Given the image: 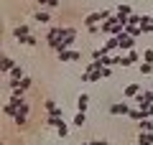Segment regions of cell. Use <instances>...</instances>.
<instances>
[{
	"label": "cell",
	"mask_w": 153,
	"mask_h": 145,
	"mask_svg": "<svg viewBox=\"0 0 153 145\" xmlns=\"http://www.w3.org/2000/svg\"><path fill=\"white\" fill-rule=\"evenodd\" d=\"M123 94H125V99H135V97L140 94V84H128L125 89H123Z\"/></svg>",
	"instance_id": "obj_12"
},
{
	"label": "cell",
	"mask_w": 153,
	"mask_h": 145,
	"mask_svg": "<svg viewBox=\"0 0 153 145\" xmlns=\"http://www.w3.org/2000/svg\"><path fill=\"white\" fill-rule=\"evenodd\" d=\"M56 59H59L61 64H69V61H79V59H82V51H79V48H66V51H61V54H56Z\"/></svg>",
	"instance_id": "obj_6"
},
{
	"label": "cell",
	"mask_w": 153,
	"mask_h": 145,
	"mask_svg": "<svg viewBox=\"0 0 153 145\" xmlns=\"http://www.w3.org/2000/svg\"><path fill=\"white\" fill-rule=\"evenodd\" d=\"M138 59H143V54H138V48H133V51H125V54L120 56V66L123 69H128V66H135Z\"/></svg>",
	"instance_id": "obj_5"
},
{
	"label": "cell",
	"mask_w": 153,
	"mask_h": 145,
	"mask_svg": "<svg viewBox=\"0 0 153 145\" xmlns=\"http://www.w3.org/2000/svg\"><path fill=\"white\" fill-rule=\"evenodd\" d=\"M128 117H130L133 122H140V120H146V117H151V115H148V109H140V107H133L130 112H128Z\"/></svg>",
	"instance_id": "obj_10"
},
{
	"label": "cell",
	"mask_w": 153,
	"mask_h": 145,
	"mask_svg": "<svg viewBox=\"0 0 153 145\" xmlns=\"http://www.w3.org/2000/svg\"><path fill=\"white\" fill-rule=\"evenodd\" d=\"M76 145H89V143H76Z\"/></svg>",
	"instance_id": "obj_31"
},
{
	"label": "cell",
	"mask_w": 153,
	"mask_h": 145,
	"mask_svg": "<svg viewBox=\"0 0 153 145\" xmlns=\"http://www.w3.org/2000/svg\"><path fill=\"white\" fill-rule=\"evenodd\" d=\"M87 107H89V94H79L76 97V112H87Z\"/></svg>",
	"instance_id": "obj_13"
},
{
	"label": "cell",
	"mask_w": 153,
	"mask_h": 145,
	"mask_svg": "<svg viewBox=\"0 0 153 145\" xmlns=\"http://www.w3.org/2000/svg\"><path fill=\"white\" fill-rule=\"evenodd\" d=\"M28 115H31V104H26L23 102V107H21V112L13 117V122H16V127H26V122H28Z\"/></svg>",
	"instance_id": "obj_7"
},
{
	"label": "cell",
	"mask_w": 153,
	"mask_h": 145,
	"mask_svg": "<svg viewBox=\"0 0 153 145\" xmlns=\"http://www.w3.org/2000/svg\"><path fill=\"white\" fill-rule=\"evenodd\" d=\"M138 132H153V117H146L138 122Z\"/></svg>",
	"instance_id": "obj_17"
},
{
	"label": "cell",
	"mask_w": 153,
	"mask_h": 145,
	"mask_svg": "<svg viewBox=\"0 0 153 145\" xmlns=\"http://www.w3.org/2000/svg\"><path fill=\"white\" fill-rule=\"evenodd\" d=\"M138 71H140V74H146V76H148V74H151V71H153V64H148V61H143V64L138 66Z\"/></svg>",
	"instance_id": "obj_26"
},
{
	"label": "cell",
	"mask_w": 153,
	"mask_h": 145,
	"mask_svg": "<svg viewBox=\"0 0 153 145\" xmlns=\"http://www.w3.org/2000/svg\"><path fill=\"white\" fill-rule=\"evenodd\" d=\"M130 109H133V104L125 99V102H117V104H112V107H110V115H117V117H123V115H128Z\"/></svg>",
	"instance_id": "obj_8"
},
{
	"label": "cell",
	"mask_w": 153,
	"mask_h": 145,
	"mask_svg": "<svg viewBox=\"0 0 153 145\" xmlns=\"http://www.w3.org/2000/svg\"><path fill=\"white\" fill-rule=\"evenodd\" d=\"M21 107H23V97H13L10 94V99H8L5 107H3V115H5V117H16V115L21 112Z\"/></svg>",
	"instance_id": "obj_1"
},
{
	"label": "cell",
	"mask_w": 153,
	"mask_h": 145,
	"mask_svg": "<svg viewBox=\"0 0 153 145\" xmlns=\"http://www.w3.org/2000/svg\"><path fill=\"white\" fill-rule=\"evenodd\" d=\"M151 16H153V13H151Z\"/></svg>",
	"instance_id": "obj_32"
},
{
	"label": "cell",
	"mask_w": 153,
	"mask_h": 145,
	"mask_svg": "<svg viewBox=\"0 0 153 145\" xmlns=\"http://www.w3.org/2000/svg\"><path fill=\"white\" fill-rule=\"evenodd\" d=\"M143 61L153 64V48H146V51H143Z\"/></svg>",
	"instance_id": "obj_27"
},
{
	"label": "cell",
	"mask_w": 153,
	"mask_h": 145,
	"mask_svg": "<svg viewBox=\"0 0 153 145\" xmlns=\"http://www.w3.org/2000/svg\"><path fill=\"white\" fill-rule=\"evenodd\" d=\"M148 115H151V117H153V102H151V107H148Z\"/></svg>",
	"instance_id": "obj_30"
},
{
	"label": "cell",
	"mask_w": 153,
	"mask_h": 145,
	"mask_svg": "<svg viewBox=\"0 0 153 145\" xmlns=\"http://www.w3.org/2000/svg\"><path fill=\"white\" fill-rule=\"evenodd\" d=\"M56 135H59V138H66V135H69V125H66L64 120L56 122Z\"/></svg>",
	"instance_id": "obj_23"
},
{
	"label": "cell",
	"mask_w": 153,
	"mask_h": 145,
	"mask_svg": "<svg viewBox=\"0 0 153 145\" xmlns=\"http://www.w3.org/2000/svg\"><path fill=\"white\" fill-rule=\"evenodd\" d=\"M18 43H21V46H36V36H33V33H31V36H26V38H21V41H18Z\"/></svg>",
	"instance_id": "obj_25"
},
{
	"label": "cell",
	"mask_w": 153,
	"mask_h": 145,
	"mask_svg": "<svg viewBox=\"0 0 153 145\" xmlns=\"http://www.w3.org/2000/svg\"><path fill=\"white\" fill-rule=\"evenodd\" d=\"M125 33H130V36L140 38V36H143V28L138 26V23H125Z\"/></svg>",
	"instance_id": "obj_18"
},
{
	"label": "cell",
	"mask_w": 153,
	"mask_h": 145,
	"mask_svg": "<svg viewBox=\"0 0 153 145\" xmlns=\"http://www.w3.org/2000/svg\"><path fill=\"white\" fill-rule=\"evenodd\" d=\"M26 36H31V26H28V23H18V26L13 28V38L21 41V38H26Z\"/></svg>",
	"instance_id": "obj_9"
},
{
	"label": "cell",
	"mask_w": 153,
	"mask_h": 145,
	"mask_svg": "<svg viewBox=\"0 0 153 145\" xmlns=\"http://www.w3.org/2000/svg\"><path fill=\"white\" fill-rule=\"evenodd\" d=\"M89 145H110V143H107V140H97V138H94V140H89Z\"/></svg>",
	"instance_id": "obj_28"
},
{
	"label": "cell",
	"mask_w": 153,
	"mask_h": 145,
	"mask_svg": "<svg viewBox=\"0 0 153 145\" xmlns=\"http://www.w3.org/2000/svg\"><path fill=\"white\" fill-rule=\"evenodd\" d=\"M44 107H46V115H56V117H61V109L56 107V102H54V99H46V102H44Z\"/></svg>",
	"instance_id": "obj_16"
},
{
	"label": "cell",
	"mask_w": 153,
	"mask_h": 145,
	"mask_svg": "<svg viewBox=\"0 0 153 145\" xmlns=\"http://www.w3.org/2000/svg\"><path fill=\"white\" fill-rule=\"evenodd\" d=\"M31 84H33V79H31V76H23L21 81L10 84V94H13V97H23L28 89H31Z\"/></svg>",
	"instance_id": "obj_2"
},
{
	"label": "cell",
	"mask_w": 153,
	"mask_h": 145,
	"mask_svg": "<svg viewBox=\"0 0 153 145\" xmlns=\"http://www.w3.org/2000/svg\"><path fill=\"white\" fill-rule=\"evenodd\" d=\"M140 28L143 33H153V16H140Z\"/></svg>",
	"instance_id": "obj_14"
},
{
	"label": "cell",
	"mask_w": 153,
	"mask_h": 145,
	"mask_svg": "<svg viewBox=\"0 0 153 145\" xmlns=\"http://www.w3.org/2000/svg\"><path fill=\"white\" fill-rule=\"evenodd\" d=\"M36 5H41V8H46V5H49V0H36Z\"/></svg>",
	"instance_id": "obj_29"
},
{
	"label": "cell",
	"mask_w": 153,
	"mask_h": 145,
	"mask_svg": "<svg viewBox=\"0 0 153 145\" xmlns=\"http://www.w3.org/2000/svg\"><path fill=\"white\" fill-rule=\"evenodd\" d=\"M33 18H36L38 23H49L51 21V10H36V13H33Z\"/></svg>",
	"instance_id": "obj_21"
},
{
	"label": "cell",
	"mask_w": 153,
	"mask_h": 145,
	"mask_svg": "<svg viewBox=\"0 0 153 145\" xmlns=\"http://www.w3.org/2000/svg\"><path fill=\"white\" fill-rule=\"evenodd\" d=\"M102 48L107 51V54H115V51H120V43H117V36H110L107 41L102 43Z\"/></svg>",
	"instance_id": "obj_11"
},
{
	"label": "cell",
	"mask_w": 153,
	"mask_h": 145,
	"mask_svg": "<svg viewBox=\"0 0 153 145\" xmlns=\"http://www.w3.org/2000/svg\"><path fill=\"white\" fill-rule=\"evenodd\" d=\"M153 102V89H140V94L135 97V102H133V107H140V109H148Z\"/></svg>",
	"instance_id": "obj_3"
},
{
	"label": "cell",
	"mask_w": 153,
	"mask_h": 145,
	"mask_svg": "<svg viewBox=\"0 0 153 145\" xmlns=\"http://www.w3.org/2000/svg\"><path fill=\"white\" fill-rule=\"evenodd\" d=\"M8 74H10V84H16V81H21L23 76H26V74H23V69H21V66H16V69H10Z\"/></svg>",
	"instance_id": "obj_22"
},
{
	"label": "cell",
	"mask_w": 153,
	"mask_h": 145,
	"mask_svg": "<svg viewBox=\"0 0 153 145\" xmlns=\"http://www.w3.org/2000/svg\"><path fill=\"white\" fill-rule=\"evenodd\" d=\"M16 61H13L10 59V56H3V61H0V69H3V71H5V74H8V71H10V69H16Z\"/></svg>",
	"instance_id": "obj_20"
},
{
	"label": "cell",
	"mask_w": 153,
	"mask_h": 145,
	"mask_svg": "<svg viewBox=\"0 0 153 145\" xmlns=\"http://www.w3.org/2000/svg\"><path fill=\"white\" fill-rule=\"evenodd\" d=\"M135 145H153V132H138Z\"/></svg>",
	"instance_id": "obj_19"
},
{
	"label": "cell",
	"mask_w": 153,
	"mask_h": 145,
	"mask_svg": "<svg viewBox=\"0 0 153 145\" xmlns=\"http://www.w3.org/2000/svg\"><path fill=\"white\" fill-rule=\"evenodd\" d=\"M84 122H87V112H74V122L71 125H74V127H82Z\"/></svg>",
	"instance_id": "obj_24"
},
{
	"label": "cell",
	"mask_w": 153,
	"mask_h": 145,
	"mask_svg": "<svg viewBox=\"0 0 153 145\" xmlns=\"http://www.w3.org/2000/svg\"><path fill=\"white\" fill-rule=\"evenodd\" d=\"M115 13H117V16H123V18H130V16H133V8L128 5V3H117Z\"/></svg>",
	"instance_id": "obj_15"
},
{
	"label": "cell",
	"mask_w": 153,
	"mask_h": 145,
	"mask_svg": "<svg viewBox=\"0 0 153 145\" xmlns=\"http://www.w3.org/2000/svg\"><path fill=\"white\" fill-rule=\"evenodd\" d=\"M117 43H120V51H133V48H135V43H138V38L123 31V33H117Z\"/></svg>",
	"instance_id": "obj_4"
}]
</instances>
